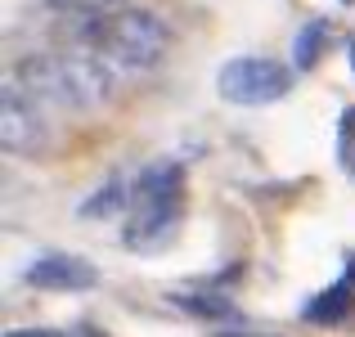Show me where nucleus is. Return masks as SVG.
Masks as SVG:
<instances>
[{"label":"nucleus","instance_id":"obj_1","mask_svg":"<svg viewBox=\"0 0 355 337\" xmlns=\"http://www.w3.org/2000/svg\"><path fill=\"white\" fill-rule=\"evenodd\" d=\"M113 77L99 54H90L86 45L77 50H50V54H27L14 68V86L27 99L50 108H99L113 95Z\"/></svg>","mask_w":355,"mask_h":337},{"label":"nucleus","instance_id":"obj_2","mask_svg":"<svg viewBox=\"0 0 355 337\" xmlns=\"http://www.w3.org/2000/svg\"><path fill=\"white\" fill-rule=\"evenodd\" d=\"M81 36H86L81 45H86L90 54H99L113 72H148L171 50V27L157 14L135 9V5L90 18Z\"/></svg>","mask_w":355,"mask_h":337},{"label":"nucleus","instance_id":"obj_3","mask_svg":"<svg viewBox=\"0 0 355 337\" xmlns=\"http://www.w3.org/2000/svg\"><path fill=\"white\" fill-rule=\"evenodd\" d=\"M184 221V166L162 157L144 166L130 189V221H126V243L139 252L162 248Z\"/></svg>","mask_w":355,"mask_h":337},{"label":"nucleus","instance_id":"obj_4","mask_svg":"<svg viewBox=\"0 0 355 337\" xmlns=\"http://www.w3.org/2000/svg\"><path fill=\"white\" fill-rule=\"evenodd\" d=\"M216 90L225 104L266 108V104H279L293 90V72L279 59H266V54H243V59H230L216 72Z\"/></svg>","mask_w":355,"mask_h":337},{"label":"nucleus","instance_id":"obj_5","mask_svg":"<svg viewBox=\"0 0 355 337\" xmlns=\"http://www.w3.org/2000/svg\"><path fill=\"white\" fill-rule=\"evenodd\" d=\"M41 104L36 99H27L23 90L9 81V86H0V148L14 157H36L45 148V139H50V130H45Z\"/></svg>","mask_w":355,"mask_h":337},{"label":"nucleus","instance_id":"obj_6","mask_svg":"<svg viewBox=\"0 0 355 337\" xmlns=\"http://www.w3.org/2000/svg\"><path fill=\"white\" fill-rule=\"evenodd\" d=\"M23 284L45 288V293H86L99 284V270L81 257H68V252H45L23 270Z\"/></svg>","mask_w":355,"mask_h":337},{"label":"nucleus","instance_id":"obj_7","mask_svg":"<svg viewBox=\"0 0 355 337\" xmlns=\"http://www.w3.org/2000/svg\"><path fill=\"white\" fill-rule=\"evenodd\" d=\"M351 306H355L351 284H333V288H324V293L306 306V320L311 324H342L351 315Z\"/></svg>","mask_w":355,"mask_h":337},{"label":"nucleus","instance_id":"obj_8","mask_svg":"<svg viewBox=\"0 0 355 337\" xmlns=\"http://www.w3.org/2000/svg\"><path fill=\"white\" fill-rule=\"evenodd\" d=\"M324 41H329V23H324V18H311V23L297 32V41H293V68L297 72L315 68V63H320Z\"/></svg>","mask_w":355,"mask_h":337},{"label":"nucleus","instance_id":"obj_9","mask_svg":"<svg viewBox=\"0 0 355 337\" xmlns=\"http://www.w3.org/2000/svg\"><path fill=\"white\" fill-rule=\"evenodd\" d=\"M121 202H126V184H121V180H108V184H99V189L81 202L77 216L81 221H104V216H117Z\"/></svg>","mask_w":355,"mask_h":337},{"label":"nucleus","instance_id":"obj_10","mask_svg":"<svg viewBox=\"0 0 355 337\" xmlns=\"http://www.w3.org/2000/svg\"><path fill=\"white\" fill-rule=\"evenodd\" d=\"M171 306H180V311H193V315H207V320H239L234 306H230L225 297H211V293H198V297L171 293Z\"/></svg>","mask_w":355,"mask_h":337},{"label":"nucleus","instance_id":"obj_11","mask_svg":"<svg viewBox=\"0 0 355 337\" xmlns=\"http://www.w3.org/2000/svg\"><path fill=\"white\" fill-rule=\"evenodd\" d=\"M50 9H63V14H86V18H99V14H113V9H126V0H50Z\"/></svg>","mask_w":355,"mask_h":337},{"label":"nucleus","instance_id":"obj_12","mask_svg":"<svg viewBox=\"0 0 355 337\" xmlns=\"http://www.w3.org/2000/svg\"><path fill=\"white\" fill-rule=\"evenodd\" d=\"M5 337H59V333H45V329H27V333H5Z\"/></svg>","mask_w":355,"mask_h":337},{"label":"nucleus","instance_id":"obj_13","mask_svg":"<svg viewBox=\"0 0 355 337\" xmlns=\"http://www.w3.org/2000/svg\"><path fill=\"white\" fill-rule=\"evenodd\" d=\"M347 59H351V72H355V36L347 41Z\"/></svg>","mask_w":355,"mask_h":337},{"label":"nucleus","instance_id":"obj_14","mask_svg":"<svg viewBox=\"0 0 355 337\" xmlns=\"http://www.w3.org/2000/svg\"><path fill=\"white\" fill-rule=\"evenodd\" d=\"M342 5H351V0H342Z\"/></svg>","mask_w":355,"mask_h":337}]
</instances>
